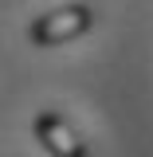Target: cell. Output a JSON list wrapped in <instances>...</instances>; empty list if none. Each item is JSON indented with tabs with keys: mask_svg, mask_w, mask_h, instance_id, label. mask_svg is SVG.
Returning a JSON list of instances; mask_svg holds the SVG:
<instances>
[{
	"mask_svg": "<svg viewBox=\"0 0 153 157\" xmlns=\"http://www.w3.org/2000/svg\"><path fill=\"white\" fill-rule=\"evenodd\" d=\"M90 24H94V12H90L86 4H67V8H55V12H47V16L32 20L28 39H32L36 47H59V43L78 39Z\"/></svg>",
	"mask_w": 153,
	"mask_h": 157,
	"instance_id": "obj_1",
	"label": "cell"
},
{
	"mask_svg": "<svg viewBox=\"0 0 153 157\" xmlns=\"http://www.w3.org/2000/svg\"><path fill=\"white\" fill-rule=\"evenodd\" d=\"M32 134H36V141H39L51 157H86V141H82L78 130H75L63 114H55V110L36 114Z\"/></svg>",
	"mask_w": 153,
	"mask_h": 157,
	"instance_id": "obj_2",
	"label": "cell"
}]
</instances>
